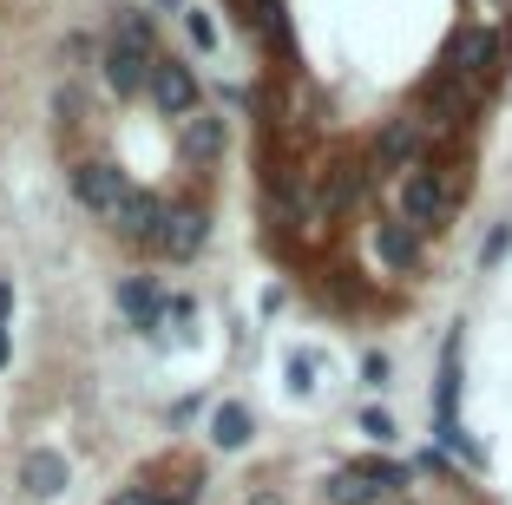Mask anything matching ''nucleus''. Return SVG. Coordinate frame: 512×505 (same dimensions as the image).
Wrapping results in <instances>:
<instances>
[{
  "label": "nucleus",
  "mask_w": 512,
  "mask_h": 505,
  "mask_svg": "<svg viewBox=\"0 0 512 505\" xmlns=\"http://www.w3.org/2000/svg\"><path fill=\"white\" fill-rule=\"evenodd\" d=\"M447 210H453V184L440 178L434 164H414V171L401 178V217L427 230V223H440Z\"/></svg>",
  "instance_id": "nucleus-1"
},
{
  "label": "nucleus",
  "mask_w": 512,
  "mask_h": 505,
  "mask_svg": "<svg viewBox=\"0 0 512 505\" xmlns=\"http://www.w3.org/2000/svg\"><path fill=\"white\" fill-rule=\"evenodd\" d=\"M151 73H158V46H132V40H112L106 46V86L119 92V99L145 92Z\"/></svg>",
  "instance_id": "nucleus-2"
},
{
  "label": "nucleus",
  "mask_w": 512,
  "mask_h": 505,
  "mask_svg": "<svg viewBox=\"0 0 512 505\" xmlns=\"http://www.w3.org/2000/svg\"><path fill=\"white\" fill-rule=\"evenodd\" d=\"M204 237H211V217H204L197 204H178V210H165V223H158L151 250H165L171 263H184V256L204 250Z\"/></svg>",
  "instance_id": "nucleus-3"
},
{
  "label": "nucleus",
  "mask_w": 512,
  "mask_h": 505,
  "mask_svg": "<svg viewBox=\"0 0 512 505\" xmlns=\"http://www.w3.org/2000/svg\"><path fill=\"white\" fill-rule=\"evenodd\" d=\"M493 60H499V33L493 27H460L447 40V73L453 79H486Z\"/></svg>",
  "instance_id": "nucleus-4"
},
{
  "label": "nucleus",
  "mask_w": 512,
  "mask_h": 505,
  "mask_svg": "<svg viewBox=\"0 0 512 505\" xmlns=\"http://www.w3.org/2000/svg\"><path fill=\"white\" fill-rule=\"evenodd\" d=\"M125 191H132V184H125L119 164H99V158H92V164H79V171H73V197L86 210H106V217H112V210L125 204Z\"/></svg>",
  "instance_id": "nucleus-5"
},
{
  "label": "nucleus",
  "mask_w": 512,
  "mask_h": 505,
  "mask_svg": "<svg viewBox=\"0 0 512 505\" xmlns=\"http://www.w3.org/2000/svg\"><path fill=\"white\" fill-rule=\"evenodd\" d=\"M151 99H158L165 119H191V112H197V73L184 60H158V73H151Z\"/></svg>",
  "instance_id": "nucleus-6"
},
{
  "label": "nucleus",
  "mask_w": 512,
  "mask_h": 505,
  "mask_svg": "<svg viewBox=\"0 0 512 505\" xmlns=\"http://www.w3.org/2000/svg\"><path fill=\"white\" fill-rule=\"evenodd\" d=\"M112 223H119V237H132V243H151L158 237V223H165V204H158V191H125V204L112 210Z\"/></svg>",
  "instance_id": "nucleus-7"
},
{
  "label": "nucleus",
  "mask_w": 512,
  "mask_h": 505,
  "mask_svg": "<svg viewBox=\"0 0 512 505\" xmlns=\"http://www.w3.org/2000/svg\"><path fill=\"white\" fill-rule=\"evenodd\" d=\"M66 479H73V466H66V453H27L20 460V486H27V499H60Z\"/></svg>",
  "instance_id": "nucleus-8"
},
{
  "label": "nucleus",
  "mask_w": 512,
  "mask_h": 505,
  "mask_svg": "<svg viewBox=\"0 0 512 505\" xmlns=\"http://www.w3.org/2000/svg\"><path fill=\"white\" fill-rule=\"evenodd\" d=\"M178 145H184V158H191V164H217V158H224V145H230V125L217 119V112H191Z\"/></svg>",
  "instance_id": "nucleus-9"
},
{
  "label": "nucleus",
  "mask_w": 512,
  "mask_h": 505,
  "mask_svg": "<svg viewBox=\"0 0 512 505\" xmlns=\"http://www.w3.org/2000/svg\"><path fill=\"white\" fill-rule=\"evenodd\" d=\"M421 158V119H388V132L375 138V171H401Z\"/></svg>",
  "instance_id": "nucleus-10"
},
{
  "label": "nucleus",
  "mask_w": 512,
  "mask_h": 505,
  "mask_svg": "<svg viewBox=\"0 0 512 505\" xmlns=\"http://www.w3.org/2000/svg\"><path fill=\"white\" fill-rule=\"evenodd\" d=\"M329 505H381L388 492H381V479H368V466L355 460V466H342V473H329Z\"/></svg>",
  "instance_id": "nucleus-11"
},
{
  "label": "nucleus",
  "mask_w": 512,
  "mask_h": 505,
  "mask_svg": "<svg viewBox=\"0 0 512 505\" xmlns=\"http://www.w3.org/2000/svg\"><path fill=\"white\" fill-rule=\"evenodd\" d=\"M375 256H381L388 269H414V263H421L414 223H375Z\"/></svg>",
  "instance_id": "nucleus-12"
},
{
  "label": "nucleus",
  "mask_w": 512,
  "mask_h": 505,
  "mask_svg": "<svg viewBox=\"0 0 512 505\" xmlns=\"http://www.w3.org/2000/svg\"><path fill=\"white\" fill-rule=\"evenodd\" d=\"M250 433H256V420H250V407H243V401L211 407V446L237 453V446H250Z\"/></svg>",
  "instance_id": "nucleus-13"
},
{
  "label": "nucleus",
  "mask_w": 512,
  "mask_h": 505,
  "mask_svg": "<svg viewBox=\"0 0 512 505\" xmlns=\"http://www.w3.org/2000/svg\"><path fill=\"white\" fill-rule=\"evenodd\" d=\"M119 309L132 315V328H158V322H165V296H158L151 283H138V276L119 283Z\"/></svg>",
  "instance_id": "nucleus-14"
},
{
  "label": "nucleus",
  "mask_w": 512,
  "mask_h": 505,
  "mask_svg": "<svg viewBox=\"0 0 512 505\" xmlns=\"http://www.w3.org/2000/svg\"><path fill=\"white\" fill-rule=\"evenodd\" d=\"M362 164H329V171H322V210H348V204H355V197H362Z\"/></svg>",
  "instance_id": "nucleus-15"
},
{
  "label": "nucleus",
  "mask_w": 512,
  "mask_h": 505,
  "mask_svg": "<svg viewBox=\"0 0 512 505\" xmlns=\"http://www.w3.org/2000/svg\"><path fill=\"white\" fill-rule=\"evenodd\" d=\"M112 40H132V46H158V40H151V20L138 14V7H119V14H112Z\"/></svg>",
  "instance_id": "nucleus-16"
},
{
  "label": "nucleus",
  "mask_w": 512,
  "mask_h": 505,
  "mask_svg": "<svg viewBox=\"0 0 512 505\" xmlns=\"http://www.w3.org/2000/svg\"><path fill=\"white\" fill-rule=\"evenodd\" d=\"M184 33H191L197 53H211V46H217V20L204 14V7H184Z\"/></svg>",
  "instance_id": "nucleus-17"
},
{
  "label": "nucleus",
  "mask_w": 512,
  "mask_h": 505,
  "mask_svg": "<svg viewBox=\"0 0 512 505\" xmlns=\"http://www.w3.org/2000/svg\"><path fill=\"white\" fill-rule=\"evenodd\" d=\"M362 433L388 446V440H394V414H388V407H368V414H362Z\"/></svg>",
  "instance_id": "nucleus-18"
},
{
  "label": "nucleus",
  "mask_w": 512,
  "mask_h": 505,
  "mask_svg": "<svg viewBox=\"0 0 512 505\" xmlns=\"http://www.w3.org/2000/svg\"><path fill=\"white\" fill-rule=\"evenodd\" d=\"M506 250H512V223H499L493 237L480 243V269H493V263H499V256H506Z\"/></svg>",
  "instance_id": "nucleus-19"
},
{
  "label": "nucleus",
  "mask_w": 512,
  "mask_h": 505,
  "mask_svg": "<svg viewBox=\"0 0 512 505\" xmlns=\"http://www.w3.org/2000/svg\"><path fill=\"white\" fill-rule=\"evenodd\" d=\"M289 387H296V394L316 387V355H289Z\"/></svg>",
  "instance_id": "nucleus-20"
},
{
  "label": "nucleus",
  "mask_w": 512,
  "mask_h": 505,
  "mask_svg": "<svg viewBox=\"0 0 512 505\" xmlns=\"http://www.w3.org/2000/svg\"><path fill=\"white\" fill-rule=\"evenodd\" d=\"M388 374H394L388 355H362V381H368V387H388Z\"/></svg>",
  "instance_id": "nucleus-21"
},
{
  "label": "nucleus",
  "mask_w": 512,
  "mask_h": 505,
  "mask_svg": "<svg viewBox=\"0 0 512 505\" xmlns=\"http://www.w3.org/2000/svg\"><path fill=\"white\" fill-rule=\"evenodd\" d=\"M53 112H60V119H79V112H86V99H79V92H73V86H66V92H60V99H53Z\"/></svg>",
  "instance_id": "nucleus-22"
},
{
  "label": "nucleus",
  "mask_w": 512,
  "mask_h": 505,
  "mask_svg": "<svg viewBox=\"0 0 512 505\" xmlns=\"http://www.w3.org/2000/svg\"><path fill=\"white\" fill-rule=\"evenodd\" d=\"M7 315H14V283L0 276V322H7Z\"/></svg>",
  "instance_id": "nucleus-23"
},
{
  "label": "nucleus",
  "mask_w": 512,
  "mask_h": 505,
  "mask_svg": "<svg viewBox=\"0 0 512 505\" xmlns=\"http://www.w3.org/2000/svg\"><path fill=\"white\" fill-rule=\"evenodd\" d=\"M7 355H14V335H7V322H0V368H7Z\"/></svg>",
  "instance_id": "nucleus-24"
},
{
  "label": "nucleus",
  "mask_w": 512,
  "mask_h": 505,
  "mask_svg": "<svg viewBox=\"0 0 512 505\" xmlns=\"http://www.w3.org/2000/svg\"><path fill=\"white\" fill-rule=\"evenodd\" d=\"M119 505H158V499H151V492H125Z\"/></svg>",
  "instance_id": "nucleus-25"
},
{
  "label": "nucleus",
  "mask_w": 512,
  "mask_h": 505,
  "mask_svg": "<svg viewBox=\"0 0 512 505\" xmlns=\"http://www.w3.org/2000/svg\"><path fill=\"white\" fill-rule=\"evenodd\" d=\"M250 505H283V499H276V492H256V499Z\"/></svg>",
  "instance_id": "nucleus-26"
},
{
  "label": "nucleus",
  "mask_w": 512,
  "mask_h": 505,
  "mask_svg": "<svg viewBox=\"0 0 512 505\" xmlns=\"http://www.w3.org/2000/svg\"><path fill=\"white\" fill-rule=\"evenodd\" d=\"M165 505H191V492H184V499H165Z\"/></svg>",
  "instance_id": "nucleus-27"
},
{
  "label": "nucleus",
  "mask_w": 512,
  "mask_h": 505,
  "mask_svg": "<svg viewBox=\"0 0 512 505\" xmlns=\"http://www.w3.org/2000/svg\"><path fill=\"white\" fill-rule=\"evenodd\" d=\"M158 7H184V0H158Z\"/></svg>",
  "instance_id": "nucleus-28"
}]
</instances>
